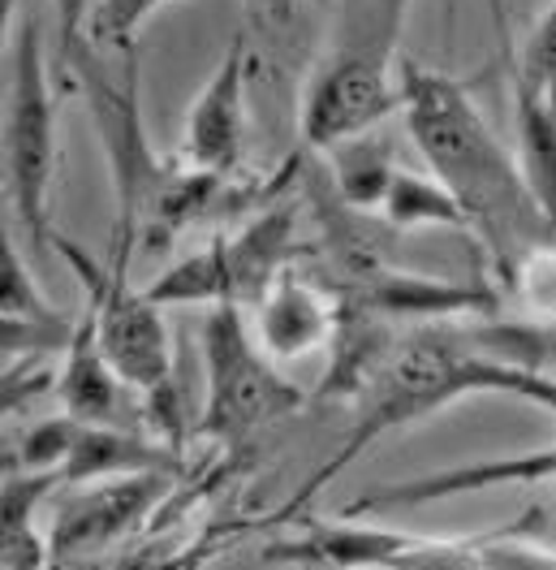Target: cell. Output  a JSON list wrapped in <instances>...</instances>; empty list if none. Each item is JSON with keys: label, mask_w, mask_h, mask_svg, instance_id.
Segmentation results:
<instances>
[{"label": "cell", "mask_w": 556, "mask_h": 570, "mask_svg": "<svg viewBox=\"0 0 556 570\" xmlns=\"http://www.w3.org/2000/svg\"><path fill=\"white\" fill-rule=\"evenodd\" d=\"M539 358H544L539 324L487 321L484 328L427 324L401 337L393 355L384 358L376 381L358 397L346 441L294 489V498L280 505L277 519H294L319 489H328L363 450H371L388 432L423 424L461 397L509 393L556 415V376L539 367Z\"/></svg>", "instance_id": "6da1fadb"}, {"label": "cell", "mask_w": 556, "mask_h": 570, "mask_svg": "<svg viewBox=\"0 0 556 570\" xmlns=\"http://www.w3.org/2000/svg\"><path fill=\"white\" fill-rule=\"evenodd\" d=\"M401 117L427 160L431 178L453 190L466 208L475 243L487 250L496 277L505 282L526 250L556 243L553 220L544 216L522 160L496 139L470 87L453 73L427 70L415 57L401 61Z\"/></svg>", "instance_id": "7a4b0ae2"}, {"label": "cell", "mask_w": 556, "mask_h": 570, "mask_svg": "<svg viewBox=\"0 0 556 570\" xmlns=\"http://www.w3.org/2000/svg\"><path fill=\"white\" fill-rule=\"evenodd\" d=\"M415 0H341L298 105L307 151H332L401 112V31Z\"/></svg>", "instance_id": "3957f363"}, {"label": "cell", "mask_w": 556, "mask_h": 570, "mask_svg": "<svg viewBox=\"0 0 556 570\" xmlns=\"http://www.w3.org/2000/svg\"><path fill=\"white\" fill-rule=\"evenodd\" d=\"M66 78H78L82 100L91 108L96 135L105 147L108 174H112V195H117V243H112V264L135 259V250L142 247V234L151 229V220L165 213L169 195H173L186 165L181 160H165L156 156V147L147 139L139 108V61L130 57L121 78H112L108 70V52H100L96 43H82V52L73 57V66Z\"/></svg>", "instance_id": "277c9868"}, {"label": "cell", "mask_w": 556, "mask_h": 570, "mask_svg": "<svg viewBox=\"0 0 556 570\" xmlns=\"http://www.w3.org/2000/svg\"><path fill=\"white\" fill-rule=\"evenodd\" d=\"M52 178H57V96L43 52V27L36 9H22L9 52L4 91V190L27 243L52 247Z\"/></svg>", "instance_id": "5b68a950"}, {"label": "cell", "mask_w": 556, "mask_h": 570, "mask_svg": "<svg viewBox=\"0 0 556 570\" xmlns=\"http://www.w3.org/2000/svg\"><path fill=\"white\" fill-rule=\"evenodd\" d=\"M203 363H208V397L195 428L225 454H242L264 428L307 406V393L280 372L277 358L264 355L238 303H216L208 312Z\"/></svg>", "instance_id": "8992f818"}, {"label": "cell", "mask_w": 556, "mask_h": 570, "mask_svg": "<svg viewBox=\"0 0 556 570\" xmlns=\"http://www.w3.org/2000/svg\"><path fill=\"white\" fill-rule=\"evenodd\" d=\"M289 255H294V213L268 208L238 234H220L203 250L169 264L147 285V298L160 307H199V303L250 307L289 268Z\"/></svg>", "instance_id": "52a82bcc"}, {"label": "cell", "mask_w": 556, "mask_h": 570, "mask_svg": "<svg viewBox=\"0 0 556 570\" xmlns=\"http://www.w3.org/2000/svg\"><path fill=\"white\" fill-rule=\"evenodd\" d=\"M289 570H479V535H423L349 519H311L307 532L259 549Z\"/></svg>", "instance_id": "ba28073f"}, {"label": "cell", "mask_w": 556, "mask_h": 570, "mask_svg": "<svg viewBox=\"0 0 556 570\" xmlns=\"http://www.w3.org/2000/svg\"><path fill=\"white\" fill-rule=\"evenodd\" d=\"M52 250L66 255L73 273L87 285V307L96 312V328H100V346H105L108 363L117 367V376L139 393L169 390L173 381V337L165 324V307L147 298V289L130 285V268L126 264H96L82 247H73L70 238H52Z\"/></svg>", "instance_id": "9c48e42d"}, {"label": "cell", "mask_w": 556, "mask_h": 570, "mask_svg": "<svg viewBox=\"0 0 556 570\" xmlns=\"http://www.w3.org/2000/svg\"><path fill=\"white\" fill-rule=\"evenodd\" d=\"M337 277L341 298L358 312H371L380 321H418V324H449V321H487L496 316L500 298L487 285H457L440 277L406 273L397 264L380 259L358 238L337 234Z\"/></svg>", "instance_id": "30bf717a"}, {"label": "cell", "mask_w": 556, "mask_h": 570, "mask_svg": "<svg viewBox=\"0 0 556 570\" xmlns=\"http://www.w3.org/2000/svg\"><path fill=\"white\" fill-rule=\"evenodd\" d=\"M246 78H250V57H246V36L238 31L186 112L177 142V160L186 169H199L211 178H238V169L246 165Z\"/></svg>", "instance_id": "8fae6325"}, {"label": "cell", "mask_w": 556, "mask_h": 570, "mask_svg": "<svg viewBox=\"0 0 556 570\" xmlns=\"http://www.w3.org/2000/svg\"><path fill=\"white\" fill-rule=\"evenodd\" d=\"M341 316H346V298L337 285L307 282L302 273L285 268L250 303V333L264 346V355H272L277 363H298L319 351H332Z\"/></svg>", "instance_id": "7c38bea8"}, {"label": "cell", "mask_w": 556, "mask_h": 570, "mask_svg": "<svg viewBox=\"0 0 556 570\" xmlns=\"http://www.w3.org/2000/svg\"><path fill=\"white\" fill-rule=\"evenodd\" d=\"M556 480V445L530 450V454H505V459H475L461 466H440L427 475H410L397 484L367 489L358 501H349L346 514H371V510H415L427 501L470 498L492 489H518V484H544Z\"/></svg>", "instance_id": "4fadbf2b"}, {"label": "cell", "mask_w": 556, "mask_h": 570, "mask_svg": "<svg viewBox=\"0 0 556 570\" xmlns=\"http://www.w3.org/2000/svg\"><path fill=\"white\" fill-rule=\"evenodd\" d=\"M169 489L165 471H147V475H121L105 484H87L78 489V498L61 505V514L52 519V562H73L87 558L96 549L112 544L126 528H135L142 514L156 505V498Z\"/></svg>", "instance_id": "5bb4252c"}, {"label": "cell", "mask_w": 556, "mask_h": 570, "mask_svg": "<svg viewBox=\"0 0 556 570\" xmlns=\"http://www.w3.org/2000/svg\"><path fill=\"white\" fill-rule=\"evenodd\" d=\"M57 397H61L66 415L82 420V424L139 428L142 420V406H135L139 393L117 376V367L108 363L105 346H100V328H96V312L91 307L82 312V321L73 328V342L61 355Z\"/></svg>", "instance_id": "9a60e30c"}, {"label": "cell", "mask_w": 556, "mask_h": 570, "mask_svg": "<svg viewBox=\"0 0 556 570\" xmlns=\"http://www.w3.org/2000/svg\"><path fill=\"white\" fill-rule=\"evenodd\" d=\"M177 450L147 436L139 428H121V424H82L78 420V436H73V450L66 466H61V480L70 489H87V484H105V480H121V475H147V471H177Z\"/></svg>", "instance_id": "2e32d148"}, {"label": "cell", "mask_w": 556, "mask_h": 570, "mask_svg": "<svg viewBox=\"0 0 556 570\" xmlns=\"http://www.w3.org/2000/svg\"><path fill=\"white\" fill-rule=\"evenodd\" d=\"M66 484L61 471H18L4 475V570H48L52 540L39 528V505L48 489Z\"/></svg>", "instance_id": "e0dca14e"}, {"label": "cell", "mask_w": 556, "mask_h": 570, "mask_svg": "<svg viewBox=\"0 0 556 570\" xmlns=\"http://www.w3.org/2000/svg\"><path fill=\"white\" fill-rule=\"evenodd\" d=\"M380 216L393 229H461L475 238L466 208L453 199V190L431 174L397 169L388 190H384Z\"/></svg>", "instance_id": "ac0fdd59"}, {"label": "cell", "mask_w": 556, "mask_h": 570, "mask_svg": "<svg viewBox=\"0 0 556 570\" xmlns=\"http://www.w3.org/2000/svg\"><path fill=\"white\" fill-rule=\"evenodd\" d=\"M324 160H328L332 186H337V195H341L349 213H380L384 190L397 174L393 142L376 139V130H371V135H358V139L324 151Z\"/></svg>", "instance_id": "d6986e66"}, {"label": "cell", "mask_w": 556, "mask_h": 570, "mask_svg": "<svg viewBox=\"0 0 556 570\" xmlns=\"http://www.w3.org/2000/svg\"><path fill=\"white\" fill-rule=\"evenodd\" d=\"M514 117H518V160L544 216L556 229V108L535 91L514 82Z\"/></svg>", "instance_id": "ffe728a7"}, {"label": "cell", "mask_w": 556, "mask_h": 570, "mask_svg": "<svg viewBox=\"0 0 556 570\" xmlns=\"http://www.w3.org/2000/svg\"><path fill=\"white\" fill-rule=\"evenodd\" d=\"M0 321L4 324H66L70 316H61L48 294L39 289L36 273L27 264L22 247L9 243L4 234V255H0Z\"/></svg>", "instance_id": "44dd1931"}, {"label": "cell", "mask_w": 556, "mask_h": 570, "mask_svg": "<svg viewBox=\"0 0 556 570\" xmlns=\"http://www.w3.org/2000/svg\"><path fill=\"white\" fill-rule=\"evenodd\" d=\"M500 285L514 294L526 324H539V328L556 324V243L526 250L518 259V268Z\"/></svg>", "instance_id": "7402d4cb"}, {"label": "cell", "mask_w": 556, "mask_h": 570, "mask_svg": "<svg viewBox=\"0 0 556 570\" xmlns=\"http://www.w3.org/2000/svg\"><path fill=\"white\" fill-rule=\"evenodd\" d=\"M479 570H556V549L535 532L518 528H492L479 532Z\"/></svg>", "instance_id": "603a6c76"}, {"label": "cell", "mask_w": 556, "mask_h": 570, "mask_svg": "<svg viewBox=\"0 0 556 570\" xmlns=\"http://www.w3.org/2000/svg\"><path fill=\"white\" fill-rule=\"evenodd\" d=\"M169 0H96V13H91V27H87V43H96L100 52H139V27L165 9Z\"/></svg>", "instance_id": "cb8c5ba5"}, {"label": "cell", "mask_w": 556, "mask_h": 570, "mask_svg": "<svg viewBox=\"0 0 556 570\" xmlns=\"http://www.w3.org/2000/svg\"><path fill=\"white\" fill-rule=\"evenodd\" d=\"M514 82H522L544 105L556 108V0L544 9V18L530 27V36L522 43V57L518 66H514Z\"/></svg>", "instance_id": "d4e9b609"}, {"label": "cell", "mask_w": 556, "mask_h": 570, "mask_svg": "<svg viewBox=\"0 0 556 570\" xmlns=\"http://www.w3.org/2000/svg\"><path fill=\"white\" fill-rule=\"evenodd\" d=\"M73 436H78V420L73 415H57V420L31 424L18 436V445H13L18 471H61L73 450Z\"/></svg>", "instance_id": "484cf974"}, {"label": "cell", "mask_w": 556, "mask_h": 570, "mask_svg": "<svg viewBox=\"0 0 556 570\" xmlns=\"http://www.w3.org/2000/svg\"><path fill=\"white\" fill-rule=\"evenodd\" d=\"M57 13V57H61V73H70L73 57L87 43V27L96 13V0H52Z\"/></svg>", "instance_id": "4316f807"}, {"label": "cell", "mask_w": 556, "mask_h": 570, "mask_svg": "<svg viewBox=\"0 0 556 570\" xmlns=\"http://www.w3.org/2000/svg\"><path fill=\"white\" fill-rule=\"evenodd\" d=\"M246 13L259 31H285L298 18V0H246Z\"/></svg>", "instance_id": "83f0119b"}]
</instances>
